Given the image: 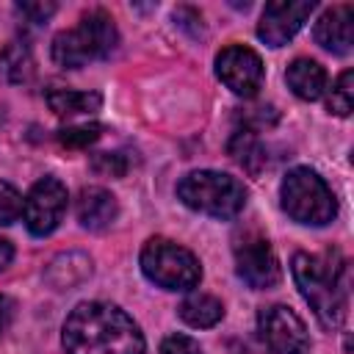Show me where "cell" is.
<instances>
[{"instance_id":"10","label":"cell","mask_w":354,"mask_h":354,"mask_svg":"<svg viewBox=\"0 0 354 354\" xmlns=\"http://www.w3.org/2000/svg\"><path fill=\"white\" fill-rule=\"evenodd\" d=\"M218 80L238 97H254L263 86V61L243 44H230L216 55Z\"/></svg>"},{"instance_id":"24","label":"cell","mask_w":354,"mask_h":354,"mask_svg":"<svg viewBox=\"0 0 354 354\" xmlns=\"http://www.w3.org/2000/svg\"><path fill=\"white\" fill-rule=\"evenodd\" d=\"M17 11L28 19V22H47L53 14H55V3L53 0H39V3H30V0H25V3H17Z\"/></svg>"},{"instance_id":"27","label":"cell","mask_w":354,"mask_h":354,"mask_svg":"<svg viewBox=\"0 0 354 354\" xmlns=\"http://www.w3.org/2000/svg\"><path fill=\"white\" fill-rule=\"evenodd\" d=\"M11 260H14V246L6 238H0V271H6Z\"/></svg>"},{"instance_id":"25","label":"cell","mask_w":354,"mask_h":354,"mask_svg":"<svg viewBox=\"0 0 354 354\" xmlns=\"http://www.w3.org/2000/svg\"><path fill=\"white\" fill-rule=\"evenodd\" d=\"M160 354H202V346L188 335H169L160 343Z\"/></svg>"},{"instance_id":"15","label":"cell","mask_w":354,"mask_h":354,"mask_svg":"<svg viewBox=\"0 0 354 354\" xmlns=\"http://www.w3.org/2000/svg\"><path fill=\"white\" fill-rule=\"evenodd\" d=\"M285 80H288V88L299 97V100H318L324 91H326V72L318 61L313 58H296L288 72H285Z\"/></svg>"},{"instance_id":"14","label":"cell","mask_w":354,"mask_h":354,"mask_svg":"<svg viewBox=\"0 0 354 354\" xmlns=\"http://www.w3.org/2000/svg\"><path fill=\"white\" fill-rule=\"evenodd\" d=\"M91 277V260L83 252H64L58 257H53L44 268V279L55 288V290H66L75 288L80 282H86Z\"/></svg>"},{"instance_id":"23","label":"cell","mask_w":354,"mask_h":354,"mask_svg":"<svg viewBox=\"0 0 354 354\" xmlns=\"http://www.w3.org/2000/svg\"><path fill=\"white\" fill-rule=\"evenodd\" d=\"M91 169L102 177H122L127 171V160L122 152H97L91 158Z\"/></svg>"},{"instance_id":"5","label":"cell","mask_w":354,"mask_h":354,"mask_svg":"<svg viewBox=\"0 0 354 354\" xmlns=\"http://www.w3.org/2000/svg\"><path fill=\"white\" fill-rule=\"evenodd\" d=\"M279 199H282V210L293 221L310 224V227H324L337 213V202L329 185L324 183V177H318L313 169H304V166L290 169L282 177Z\"/></svg>"},{"instance_id":"17","label":"cell","mask_w":354,"mask_h":354,"mask_svg":"<svg viewBox=\"0 0 354 354\" xmlns=\"http://www.w3.org/2000/svg\"><path fill=\"white\" fill-rule=\"evenodd\" d=\"M47 105L58 116H75V113H94L102 105V97L97 91H75V88H50Z\"/></svg>"},{"instance_id":"11","label":"cell","mask_w":354,"mask_h":354,"mask_svg":"<svg viewBox=\"0 0 354 354\" xmlns=\"http://www.w3.org/2000/svg\"><path fill=\"white\" fill-rule=\"evenodd\" d=\"M313 8H315L313 0H274L263 8V17L257 22V36L268 47H282L299 33V28L307 22Z\"/></svg>"},{"instance_id":"12","label":"cell","mask_w":354,"mask_h":354,"mask_svg":"<svg viewBox=\"0 0 354 354\" xmlns=\"http://www.w3.org/2000/svg\"><path fill=\"white\" fill-rule=\"evenodd\" d=\"M313 36L324 50L335 55H348L354 47V8L348 3L326 8L315 22Z\"/></svg>"},{"instance_id":"20","label":"cell","mask_w":354,"mask_h":354,"mask_svg":"<svg viewBox=\"0 0 354 354\" xmlns=\"http://www.w3.org/2000/svg\"><path fill=\"white\" fill-rule=\"evenodd\" d=\"M326 108L335 116H348L351 113V108H354V72L351 69L340 72V77L332 83L329 97H326Z\"/></svg>"},{"instance_id":"6","label":"cell","mask_w":354,"mask_h":354,"mask_svg":"<svg viewBox=\"0 0 354 354\" xmlns=\"http://www.w3.org/2000/svg\"><path fill=\"white\" fill-rule=\"evenodd\" d=\"M141 271L163 290H191L202 279V266L185 246L169 238H149L141 249Z\"/></svg>"},{"instance_id":"7","label":"cell","mask_w":354,"mask_h":354,"mask_svg":"<svg viewBox=\"0 0 354 354\" xmlns=\"http://www.w3.org/2000/svg\"><path fill=\"white\" fill-rule=\"evenodd\" d=\"M257 332L268 354H310L307 326L285 304L263 307L257 315Z\"/></svg>"},{"instance_id":"3","label":"cell","mask_w":354,"mask_h":354,"mask_svg":"<svg viewBox=\"0 0 354 354\" xmlns=\"http://www.w3.org/2000/svg\"><path fill=\"white\" fill-rule=\"evenodd\" d=\"M116 41H119V33H116L113 19L105 11L94 8L83 14L75 28L55 33L53 61L64 69H80L91 61L108 58L116 50Z\"/></svg>"},{"instance_id":"18","label":"cell","mask_w":354,"mask_h":354,"mask_svg":"<svg viewBox=\"0 0 354 354\" xmlns=\"http://www.w3.org/2000/svg\"><path fill=\"white\" fill-rule=\"evenodd\" d=\"M33 53L25 41H8L0 50V77L6 83H28L33 77Z\"/></svg>"},{"instance_id":"8","label":"cell","mask_w":354,"mask_h":354,"mask_svg":"<svg viewBox=\"0 0 354 354\" xmlns=\"http://www.w3.org/2000/svg\"><path fill=\"white\" fill-rule=\"evenodd\" d=\"M232 252H235V271L249 288L268 290L279 282L282 268H279V260H277L268 238H263L257 232H243L235 241Z\"/></svg>"},{"instance_id":"4","label":"cell","mask_w":354,"mask_h":354,"mask_svg":"<svg viewBox=\"0 0 354 354\" xmlns=\"http://www.w3.org/2000/svg\"><path fill=\"white\" fill-rule=\"evenodd\" d=\"M177 196L191 210L213 218H235L246 205V188L235 177L213 169L188 171L177 183Z\"/></svg>"},{"instance_id":"1","label":"cell","mask_w":354,"mask_h":354,"mask_svg":"<svg viewBox=\"0 0 354 354\" xmlns=\"http://www.w3.org/2000/svg\"><path fill=\"white\" fill-rule=\"evenodd\" d=\"M61 343L64 354H144L138 324L108 301L77 304L64 321Z\"/></svg>"},{"instance_id":"16","label":"cell","mask_w":354,"mask_h":354,"mask_svg":"<svg viewBox=\"0 0 354 354\" xmlns=\"http://www.w3.org/2000/svg\"><path fill=\"white\" fill-rule=\"evenodd\" d=\"M180 318L188 324V326H196V329H207V326H216L221 318H224V307L216 296L210 293H191L180 301L177 307Z\"/></svg>"},{"instance_id":"2","label":"cell","mask_w":354,"mask_h":354,"mask_svg":"<svg viewBox=\"0 0 354 354\" xmlns=\"http://www.w3.org/2000/svg\"><path fill=\"white\" fill-rule=\"evenodd\" d=\"M293 279L304 296V301L313 307L315 318L326 326L335 329L346 321L348 310V263L346 257L332 249L324 257L296 252L290 263Z\"/></svg>"},{"instance_id":"13","label":"cell","mask_w":354,"mask_h":354,"mask_svg":"<svg viewBox=\"0 0 354 354\" xmlns=\"http://www.w3.org/2000/svg\"><path fill=\"white\" fill-rule=\"evenodd\" d=\"M119 213V205H116V196L108 191V188H100V185H88L77 194V202H75V216L80 221L83 230H91V232H100L105 227L113 224Z\"/></svg>"},{"instance_id":"22","label":"cell","mask_w":354,"mask_h":354,"mask_svg":"<svg viewBox=\"0 0 354 354\" xmlns=\"http://www.w3.org/2000/svg\"><path fill=\"white\" fill-rule=\"evenodd\" d=\"M22 207H25V199L19 196V191L11 183L0 180V224L3 227L14 224L22 216Z\"/></svg>"},{"instance_id":"21","label":"cell","mask_w":354,"mask_h":354,"mask_svg":"<svg viewBox=\"0 0 354 354\" xmlns=\"http://www.w3.org/2000/svg\"><path fill=\"white\" fill-rule=\"evenodd\" d=\"M100 136H102V127L100 124H72V127L58 130V141L64 147H69V149H86Z\"/></svg>"},{"instance_id":"19","label":"cell","mask_w":354,"mask_h":354,"mask_svg":"<svg viewBox=\"0 0 354 354\" xmlns=\"http://www.w3.org/2000/svg\"><path fill=\"white\" fill-rule=\"evenodd\" d=\"M230 155L246 169V171H260L263 163H266V152L260 147V141L254 138V133L249 130H238L232 138H230Z\"/></svg>"},{"instance_id":"9","label":"cell","mask_w":354,"mask_h":354,"mask_svg":"<svg viewBox=\"0 0 354 354\" xmlns=\"http://www.w3.org/2000/svg\"><path fill=\"white\" fill-rule=\"evenodd\" d=\"M66 199H69L66 188L58 177H41L39 183H33V188L25 196V207H22L28 232L36 238L50 235L66 213Z\"/></svg>"},{"instance_id":"26","label":"cell","mask_w":354,"mask_h":354,"mask_svg":"<svg viewBox=\"0 0 354 354\" xmlns=\"http://www.w3.org/2000/svg\"><path fill=\"white\" fill-rule=\"evenodd\" d=\"M11 313H14L11 299H8V296H0V335L6 332V326H8V321H11Z\"/></svg>"}]
</instances>
